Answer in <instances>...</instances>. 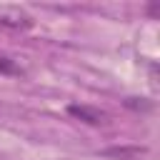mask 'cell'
<instances>
[{
	"label": "cell",
	"instance_id": "cell-1",
	"mask_svg": "<svg viewBox=\"0 0 160 160\" xmlns=\"http://www.w3.org/2000/svg\"><path fill=\"white\" fill-rule=\"evenodd\" d=\"M35 25L32 15L18 5H0V30L8 32H25Z\"/></svg>",
	"mask_w": 160,
	"mask_h": 160
},
{
	"label": "cell",
	"instance_id": "cell-2",
	"mask_svg": "<svg viewBox=\"0 0 160 160\" xmlns=\"http://www.w3.org/2000/svg\"><path fill=\"white\" fill-rule=\"evenodd\" d=\"M68 112H70L72 118H78V120H82V122H88V125H102V122H105V118H108L102 110L90 108V105H68Z\"/></svg>",
	"mask_w": 160,
	"mask_h": 160
},
{
	"label": "cell",
	"instance_id": "cell-3",
	"mask_svg": "<svg viewBox=\"0 0 160 160\" xmlns=\"http://www.w3.org/2000/svg\"><path fill=\"white\" fill-rule=\"evenodd\" d=\"M145 150L142 148H112V150H105L102 155H108V158H120V160H135V158H140Z\"/></svg>",
	"mask_w": 160,
	"mask_h": 160
},
{
	"label": "cell",
	"instance_id": "cell-4",
	"mask_svg": "<svg viewBox=\"0 0 160 160\" xmlns=\"http://www.w3.org/2000/svg\"><path fill=\"white\" fill-rule=\"evenodd\" d=\"M20 72H22V68L12 58H8L5 52H0V75H20Z\"/></svg>",
	"mask_w": 160,
	"mask_h": 160
},
{
	"label": "cell",
	"instance_id": "cell-5",
	"mask_svg": "<svg viewBox=\"0 0 160 160\" xmlns=\"http://www.w3.org/2000/svg\"><path fill=\"white\" fill-rule=\"evenodd\" d=\"M148 12H150V15H152V18H158V2H152V5H150V8H148Z\"/></svg>",
	"mask_w": 160,
	"mask_h": 160
}]
</instances>
